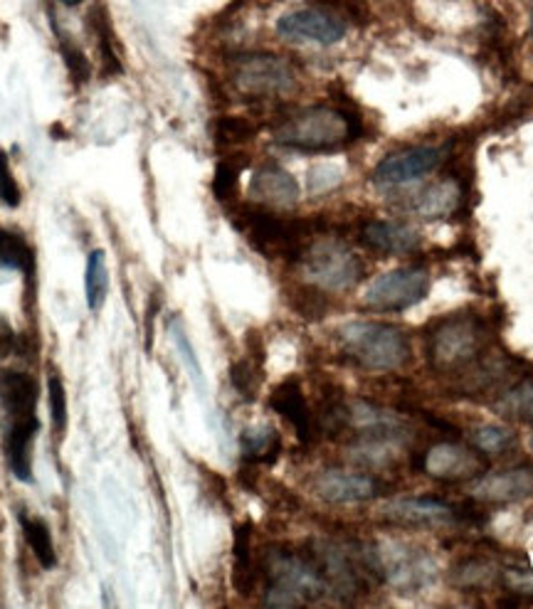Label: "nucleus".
Here are the masks:
<instances>
[{
	"label": "nucleus",
	"instance_id": "f257e3e1",
	"mask_svg": "<svg viewBox=\"0 0 533 609\" xmlns=\"http://www.w3.org/2000/svg\"><path fill=\"white\" fill-rule=\"evenodd\" d=\"M492 346V326L476 314H450L433 324L425 341L427 363L440 375H464Z\"/></svg>",
	"mask_w": 533,
	"mask_h": 609
},
{
	"label": "nucleus",
	"instance_id": "f03ea898",
	"mask_svg": "<svg viewBox=\"0 0 533 609\" xmlns=\"http://www.w3.org/2000/svg\"><path fill=\"white\" fill-rule=\"evenodd\" d=\"M275 144L304 154L338 151L361 136V119L338 107H309L275 126Z\"/></svg>",
	"mask_w": 533,
	"mask_h": 609
},
{
	"label": "nucleus",
	"instance_id": "7ed1b4c3",
	"mask_svg": "<svg viewBox=\"0 0 533 609\" xmlns=\"http://www.w3.org/2000/svg\"><path fill=\"white\" fill-rule=\"evenodd\" d=\"M263 568L269 582L265 592V605L269 607H302L322 600L332 590L316 558L287 548L267 550Z\"/></svg>",
	"mask_w": 533,
	"mask_h": 609
},
{
	"label": "nucleus",
	"instance_id": "20e7f679",
	"mask_svg": "<svg viewBox=\"0 0 533 609\" xmlns=\"http://www.w3.org/2000/svg\"><path fill=\"white\" fill-rule=\"evenodd\" d=\"M346 358L363 371H398L411 361V338L393 324L351 321L336 333Z\"/></svg>",
	"mask_w": 533,
	"mask_h": 609
},
{
	"label": "nucleus",
	"instance_id": "39448f33",
	"mask_svg": "<svg viewBox=\"0 0 533 609\" xmlns=\"http://www.w3.org/2000/svg\"><path fill=\"white\" fill-rule=\"evenodd\" d=\"M237 225L257 252L267 259H297L309 247L316 225L309 220H287L265 208H243L237 213Z\"/></svg>",
	"mask_w": 533,
	"mask_h": 609
},
{
	"label": "nucleus",
	"instance_id": "423d86ee",
	"mask_svg": "<svg viewBox=\"0 0 533 609\" xmlns=\"http://www.w3.org/2000/svg\"><path fill=\"white\" fill-rule=\"evenodd\" d=\"M230 82L249 99H277L297 89V75L285 57L257 52L243 55L230 65Z\"/></svg>",
	"mask_w": 533,
	"mask_h": 609
},
{
	"label": "nucleus",
	"instance_id": "0eeeda50",
	"mask_svg": "<svg viewBox=\"0 0 533 609\" xmlns=\"http://www.w3.org/2000/svg\"><path fill=\"white\" fill-rule=\"evenodd\" d=\"M302 264L306 279L326 292H346L363 277L361 259L342 239L309 243L302 255Z\"/></svg>",
	"mask_w": 533,
	"mask_h": 609
},
{
	"label": "nucleus",
	"instance_id": "6e6552de",
	"mask_svg": "<svg viewBox=\"0 0 533 609\" xmlns=\"http://www.w3.org/2000/svg\"><path fill=\"white\" fill-rule=\"evenodd\" d=\"M430 286L433 282H430V274L423 267L393 269L371 282L366 294H363V304L378 314L405 312V308L423 302L430 294Z\"/></svg>",
	"mask_w": 533,
	"mask_h": 609
},
{
	"label": "nucleus",
	"instance_id": "1a4fd4ad",
	"mask_svg": "<svg viewBox=\"0 0 533 609\" xmlns=\"http://www.w3.org/2000/svg\"><path fill=\"white\" fill-rule=\"evenodd\" d=\"M376 558V570L383 580H388L393 588L403 592H417L425 585L433 582L437 566L425 550H417L413 546L393 543L388 548L373 550Z\"/></svg>",
	"mask_w": 533,
	"mask_h": 609
},
{
	"label": "nucleus",
	"instance_id": "9d476101",
	"mask_svg": "<svg viewBox=\"0 0 533 609\" xmlns=\"http://www.w3.org/2000/svg\"><path fill=\"white\" fill-rule=\"evenodd\" d=\"M420 469L425 471L427 477L440 479V481H472L486 474L490 469V459L484 452L472 450V446H464L457 442H440L420 459Z\"/></svg>",
	"mask_w": 533,
	"mask_h": 609
},
{
	"label": "nucleus",
	"instance_id": "9b49d317",
	"mask_svg": "<svg viewBox=\"0 0 533 609\" xmlns=\"http://www.w3.org/2000/svg\"><path fill=\"white\" fill-rule=\"evenodd\" d=\"M442 156H445V151L435 146L403 148V151L385 156L381 164L373 168L371 180L381 188L407 186V183H415L433 174V170L442 164Z\"/></svg>",
	"mask_w": 533,
	"mask_h": 609
},
{
	"label": "nucleus",
	"instance_id": "f8f14e48",
	"mask_svg": "<svg viewBox=\"0 0 533 609\" xmlns=\"http://www.w3.org/2000/svg\"><path fill=\"white\" fill-rule=\"evenodd\" d=\"M277 32L292 42L336 45L346 36L344 16L326 8H302L277 20Z\"/></svg>",
	"mask_w": 533,
	"mask_h": 609
},
{
	"label": "nucleus",
	"instance_id": "ddd939ff",
	"mask_svg": "<svg viewBox=\"0 0 533 609\" xmlns=\"http://www.w3.org/2000/svg\"><path fill=\"white\" fill-rule=\"evenodd\" d=\"M383 519L407 528H430V531H440V528H450L460 521V509L427 497L415 499H395L388 505H383Z\"/></svg>",
	"mask_w": 533,
	"mask_h": 609
},
{
	"label": "nucleus",
	"instance_id": "4468645a",
	"mask_svg": "<svg viewBox=\"0 0 533 609\" xmlns=\"http://www.w3.org/2000/svg\"><path fill=\"white\" fill-rule=\"evenodd\" d=\"M314 493L326 503H363L378 497L381 484L361 471L326 469L316 474Z\"/></svg>",
	"mask_w": 533,
	"mask_h": 609
},
{
	"label": "nucleus",
	"instance_id": "2eb2a0df",
	"mask_svg": "<svg viewBox=\"0 0 533 609\" xmlns=\"http://www.w3.org/2000/svg\"><path fill=\"white\" fill-rule=\"evenodd\" d=\"M472 497L484 503H514L533 497V466H514L474 481Z\"/></svg>",
	"mask_w": 533,
	"mask_h": 609
},
{
	"label": "nucleus",
	"instance_id": "dca6fc26",
	"mask_svg": "<svg viewBox=\"0 0 533 609\" xmlns=\"http://www.w3.org/2000/svg\"><path fill=\"white\" fill-rule=\"evenodd\" d=\"M467 180H462L460 176H447L435 183V186H430L420 195H415L411 203V213L423 217V220H437V217L455 215L460 210V205L467 200Z\"/></svg>",
	"mask_w": 533,
	"mask_h": 609
},
{
	"label": "nucleus",
	"instance_id": "f3484780",
	"mask_svg": "<svg viewBox=\"0 0 533 609\" xmlns=\"http://www.w3.org/2000/svg\"><path fill=\"white\" fill-rule=\"evenodd\" d=\"M361 243L376 255H411L420 247V233L405 223L368 220L361 227Z\"/></svg>",
	"mask_w": 533,
	"mask_h": 609
},
{
	"label": "nucleus",
	"instance_id": "a211bd4d",
	"mask_svg": "<svg viewBox=\"0 0 533 609\" xmlns=\"http://www.w3.org/2000/svg\"><path fill=\"white\" fill-rule=\"evenodd\" d=\"M249 195L269 208H292L299 200V183L285 168L263 166L249 180Z\"/></svg>",
	"mask_w": 533,
	"mask_h": 609
},
{
	"label": "nucleus",
	"instance_id": "6ab92c4d",
	"mask_svg": "<svg viewBox=\"0 0 533 609\" xmlns=\"http://www.w3.org/2000/svg\"><path fill=\"white\" fill-rule=\"evenodd\" d=\"M40 430L38 415L10 420V428L6 432V459L8 466L13 471L16 479L30 481L32 479V442Z\"/></svg>",
	"mask_w": 533,
	"mask_h": 609
},
{
	"label": "nucleus",
	"instance_id": "aec40b11",
	"mask_svg": "<svg viewBox=\"0 0 533 609\" xmlns=\"http://www.w3.org/2000/svg\"><path fill=\"white\" fill-rule=\"evenodd\" d=\"M269 405L272 410L279 412V415L285 418L294 430H297V436L302 442H312L314 418H312L309 405H306L302 385L297 381H285L272 390Z\"/></svg>",
	"mask_w": 533,
	"mask_h": 609
},
{
	"label": "nucleus",
	"instance_id": "412c9836",
	"mask_svg": "<svg viewBox=\"0 0 533 609\" xmlns=\"http://www.w3.org/2000/svg\"><path fill=\"white\" fill-rule=\"evenodd\" d=\"M0 402L10 420L32 418L38 407V383L36 377L22 371L0 373Z\"/></svg>",
	"mask_w": 533,
	"mask_h": 609
},
{
	"label": "nucleus",
	"instance_id": "4be33fe9",
	"mask_svg": "<svg viewBox=\"0 0 533 609\" xmlns=\"http://www.w3.org/2000/svg\"><path fill=\"white\" fill-rule=\"evenodd\" d=\"M235 568H233V585L240 595H253L257 582V568L253 562V523H243L235 533Z\"/></svg>",
	"mask_w": 533,
	"mask_h": 609
},
{
	"label": "nucleus",
	"instance_id": "5701e85b",
	"mask_svg": "<svg viewBox=\"0 0 533 609\" xmlns=\"http://www.w3.org/2000/svg\"><path fill=\"white\" fill-rule=\"evenodd\" d=\"M85 294H87V306L92 308V312H99L109 296V267H107V255L101 249H92L87 257Z\"/></svg>",
	"mask_w": 533,
	"mask_h": 609
},
{
	"label": "nucleus",
	"instance_id": "b1692460",
	"mask_svg": "<svg viewBox=\"0 0 533 609\" xmlns=\"http://www.w3.org/2000/svg\"><path fill=\"white\" fill-rule=\"evenodd\" d=\"M0 269L26 272L28 279L36 272V252L18 233L0 229Z\"/></svg>",
	"mask_w": 533,
	"mask_h": 609
},
{
	"label": "nucleus",
	"instance_id": "393cba45",
	"mask_svg": "<svg viewBox=\"0 0 533 609\" xmlns=\"http://www.w3.org/2000/svg\"><path fill=\"white\" fill-rule=\"evenodd\" d=\"M279 452H282V440L272 428H255L243 434V454L247 462L275 464Z\"/></svg>",
	"mask_w": 533,
	"mask_h": 609
},
{
	"label": "nucleus",
	"instance_id": "a878e982",
	"mask_svg": "<svg viewBox=\"0 0 533 609\" xmlns=\"http://www.w3.org/2000/svg\"><path fill=\"white\" fill-rule=\"evenodd\" d=\"M20 523L32 556H36L45 570H52L55 562H58V556H55V543L48 523L42 519H28V515H20Z\"/></svg>",
	"mask_w": 533,
	"mask_h": 609
},
{
	"label": "nucleus",
	"instance_id": "bb28decb",
	"mask_svg": "<svg viewBox=\"0 0 533 609\" xmlns=\"http://www.w3.org/2000/svg\"><path fill=\"white\" fill-rule=\"evenodd\" d=\"M504 418L533 424V381H524L496 400L494 405Z\"/></svg>",
	"mask_w": 533,
	"mask_h": 609
},
{
	"label": "nucleus",
	"instance_id": "cd10ccee",
	"mask_svg": "<svg viewBox=\"0 0 533 609\" xmlns=\"http://www.w3.org/2000/svg\"><path fill=\"white\" fill-rule=\"evenodd\" d=\"M92 20H95V36L99 40V50H101V62H105V72L107 75H119L121 72V62L115 52V32H111L109 18L105 10H92Z\"/></svg>",
	"mask_w": 533,
	"mask_h": 609
},
{
	"label": "nucleus",
	"instance_id": "c85d7f7f",
	"mask_svg": "<svg viewBox=\"0 0 533 609\" xmlns=\"http://www.w3.org/2000/svg\"><path fill=\"white\" fill-rule=\"evenodd\" d=\"M472 444L484 454H504L506 450H512L514 432L499 428V424H484V428L472 432Z\"/></svg>",
	"mask_w": 533,
	"mask_h": 609
},
{
	"label": "nucleus",
	"instance_id": "c756f323",
	"mask_svg": "<svg viewBox=\"0 0 533 609\" xmlns=\"http://www.w3.org/2000/svg\"><path fill=\"white\" fill-rule=\"evenodd\" d=\"M257 126L243 117H223L215 124V139L220 146H237L253 141Z\"/></svg>",
	"mask_w": 533,
	"mask_h": 609
},
{
	"label": "nucleus",
	"instance_id": "7c9ffc66",
	"mask_svg": "<svg viewBox=\"0 0 533 609\" xmlns=\"http://www.w3.org/2000/svg\"><path fill=\"white\" fill-rule=\"evenodd\" d=\"M292 306L299 316L309 321H319L328 312L326 296L319 292V286H302V289L294 292Z\"/></svg>",
	"mask_w": 533,
	"mask_h": 609
},
{
	"label": "nucleus",
	"instance_id": "2f4dec72",
	"mask_svg": "<svg viewBox=\"0 0 533 609\" xmlns=\"http://www.w3.org/2000/svg\"><path fill=\"white\" fill-rule=\"evenodd\" d=\"M496 580V570L486 560H464L455 568V585L462 588H486Z\"/></svg>",
	"mask_w": 533,
	"mask_h": 609
},
{
	"label": "nucleus",
	"instance_id": "473e14b6",
	"mask_svg": "<svg viewBox=\"0 0 533 609\" xmlns=\"http://www.w3.org/2000/svg\"><path fill=\"white\" fill-rule=\"evenodd\" d=\"M230 381L233 387L240 393L245 400H255V393L259 387V381H263V375H259V361L249 358V361H240L230 367Z\"/></svg>",
	"mask_w": 533,
	"mask_h": 609
},
{
	"label": "nucleus",
	"instance_id": "72a5a7b5",
	"mask_svg": "<svg viewBox=\"0 0 533 609\" xmlns=\"http://www.w3.org/2000/svg\"><path fill=\"white\" fill-rule=\"evenodd\" d=\"M48 393H50L52 428H55V432L62 434L67 430V390H65V383L58 373L50 375Z\"/></svg>",
	"mask_w": 533,
	"mask_h": 609
},
{
	"label": "nucleus",
	"instance_id": "f704fd0d",
	"mask_svg": "<svg viewBox=\"0 0 533 609\" xmlns=\"http://www.w3.org/2000/svg\"><path fill=\"white\" fill-rule=\"evenodd\" d=\"M237 176H240V168L230 160H220L218 168H215V178H213V193L218 200H230L233 193L237 188Z\"/></svg>",
	"mask_w": 533,
	"mask_h": 609
},
{
	"label": "nucleus",
	"instance_id": "c9c22d12",
	"mask_svg": "<svg viewBox=\"0 0 533 609\" xmlns=\"http://www.w3.org/2000/svg\"><path fill=\"white\" fill-rule=\"evenodd\" d=\"M62 55H65V65L70 70V77L75 85H87L92 79V65L85 57V52L75 48V45L62 42Z\"/></svg>",
	"mask_w": 533,
	"mask_h": 609
},
{
	"label": "nucleus",
	"instance_id": "e433bc0d",
	"mask_svg": "<svg viewBox=\"0 0 533 609\" xmlns=\"http://www.w3.org/2000/svg\"><path fill=\"white\" fill-rule=\"evenodd\" d=\"M20 200L22 195L13 178V170H10V160L3 151H0V203L8 205V208H18Z\"/></svg>",
	"mask_w": 533,
	"mask_h": 609
},
{
	"label": "nucleus",
	"instance_id": "4c0bfd02",
	"mask_svg": "<svg viewBox=\"0 0 533 609\" xmlns=\"http://www.w3.org/2000/svg\"><path fill=\"white\" fill-rule=\"evenodd\" d=\"M16 348H18L16 331L3 316H0V361L8 358V355H13Z\"/></svg>",
	"mask_w": 533,
	"mask_h": 609
},
{
	"label": "nucleus",
	"instance_id": "58836bf2",
	"mask_svg": "<svg viewBox=\"0 0 533 609\" xmlns=\"http://www.w3.org/2000/svg\"><path fill=\"white\" fill-rule=\"evenodd\" d=\"M176 343H178L180 353H184V358H186V361H188V365H190L193 377H196V381H200V383H203V373H200V367H198L196 353H193V348H190V343H188V338H186L184 328H176Z\"/></svg>",
	"mask_w": 533,
	"mask_h": 609
},
{
	"label": "nucleus",
	"instance_id": "ea45409f",
	"mask_svg": "<svg viewBox=\"0 0 533 609\" xmlns=\"http://www.w3.org/2000/svg\"><path fill=\"white\" fill-rule=\"evenodd\" d=\"M60 3H62V6H67V8H72V6H79V3H82V0H60Z\"/></svg>",
	"mask_w": 533,
	"mask_h": 609
},
{
	"label": "nucleus",
	"instance_id": "a19ab883",
	"mask_svg": "<svg viewBox=\"0 0 533 609\" xmlns=\"http://www.w3.org/2000/svg\"><path fill=\"white\" fill-rule=\"evenodd\" d=\"M531 3H533V0H531ZM531 32H533V10H531Z\"/></svg>",
	"mask_w": 533,
	"mask_h": 609
},
{
	"label": "nucleus",
	"instance_id": "79ce46f5",
	"mask_svg": "<svg viewBox=\"0 0 533 609\" xmlns=\"http://www.w3.org/2000/svg\"><path fill=\"white\" fill-rule=\"evenodd\" d=\"M529 444H531V450H533V436H531V442H529Z\"/></svg>",
	"mask_w": 533,
	"mask_h": 609
}]
</instances>
